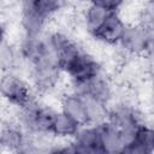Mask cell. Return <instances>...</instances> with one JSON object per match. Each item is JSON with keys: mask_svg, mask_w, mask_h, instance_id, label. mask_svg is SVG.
Segmentation results:
<instances>
[{"mask_svg": "<svg viewBox=\"0 0 154 154\" xmlns=\"http://www.w3.org/2000/svg\"><path fill=\"white\" fill-rule=\"evenodd\" d=\"M60 70L70 78L72 87L85 83L101 75L100 64L83 49H79L66 63H64Z\"/></svg>", "mask_w": 154, "mask_h": 154, "instance_id": "1", "label": "cell"}, {"mask_svg": "<svg viewBox=\"0 0 154 154\" xmlns=\"http://www.w3.org/2000/svg\"><path fill=\"white\" fill-rule=\"evenodd\" d=\"M0 96L19 108L32 101L31 85L17 75L6 72L0 77Z\"/></svg>", "mask_w": 154, "mask_h": 154, "instance_id": "2", "label": "cell"}, {"mask_svg": "<svg viewBox=\"0 0 154 154\" xmlns=\"http://www.w3.org/2000/svg\"><path fill=\"white\" fill-rule=\"evenodd\" d=\"M123 49L132 55H144L152 48V29L146 23L126 24L119 42Z\"/></svg>", "mask_w": 154, "mask_h": 154, "instance_id": "3", "label": "cell"}, {"mask_svg": "<svg viewBox=\"0 0 154 154\" xmlns=\"http://www.w3.org/2000/svg\"><path fill=\"white\" fill-rule=\"evenodd\" d=\"M61 73L63 72L57 65L53 55L35 63L31 69L32 87L41 93L51 91L58 87Z\"/></svg>", "mask_w": 154, "mask_h": 154, "instance_id": "4", "label": "cell"}, {"mask_svg": "<svg viewBox=\"0 0 154 154\" xmlns=\"http://www.w3.org/2000/svg\"><path fill=\"white\" fill-rule=\"evenodd\" d=\"M23 125L36 134H51V125L55 111L51 107L40 106L34 100L26 106L20 108Z\"/></svg>", "mask_w": 154, "mask_h": 154, "instance_id": "5", "label": "cell"}, {"mask_svg": "<svg viewBox=\"0 0 154 154\" xmlns=\"http://www.w3.org/2000/svg\"><path fill=\"white\" fill-rule=\"evenodd\" d=\"M106 119L120 131L125 140V147L132 138L137 126L142 123L136 109L128 105H118L116 107L109 108Z\"/></svg>", "mask_w": 154, "mask_h": 154, "instance_id": "6", "label": "cell"}, {"mask_svg": "<svg viewBox=\"0 0 154 154\" xmlns=\"http://www.w3.org/2000/svg\"><path fill=\"white\" fill-rule=\"evenodd\" d=\"M125 28L126 23L122 18L120 13L109 12L106 16V18L100 23V25L90 34V36L103 45L116 46L119 45L125 31Z\"/></svg>", "mask_w": 154, "mask_h": 154, "instance_id": "7", "label": "cell"}, {"mask_svg": "<svg viewBox=\"0 0 154 154\" xmlns=\"http://www.w3.org/2000/svg\"><path fill=\"white\" fill-rule=\"evenodd\" d=\"M71 150L78 153H103L96 124L82 125L71 138Z\"/></svg>", "mask_w": 154, "mask_h": 154, "instance_id": "8", "label": "cell"}, {"mask_svg": "<svg viewBox=\"0 0 154 154\" xmlns=\"http://www.w3.org/2000/svg\"><path fill=\"white\" fill-rule=\"evenodd\" d=\"M72 90L79 93L84 96H88L90 99H94L105 105H108V102L112 97V87H111L109 82L102 76V73L85 83L75 85Z\"/></svg>", "mask_w": 154, "mask_h": 154, "instance_id": "9", "label": "cell"}, {"mask_svg": "<svg viewBox=\"0 0 154 154\" xmlns=\"http://www.w3.org/2000/svg\"><path fill=\"white\" fill-rule=\"evenodd\" d=\"M60 111H63L69 117L75 119L79 125H88L87 100L82 94L75 90H71L70 93L65 94L61 97Z\"/></svg>", "mask_w": 154, "mask_h": 154, "instance_id": "10", "label": "cell"}, {"mask_svg": "<svg viewBox=\"0 0 154 154\" xmlns=\"http://www.w3.org/2000/svg\"><path fill=\"white\" fill-rule=\"evenodd\" d=\"M20 53L24 59H26L31 65L38 63L48 57H52L47 38H42L41 35L37 36H26L22 42Z\"/></svg>", "mask_w": 154, "mask_h": 154, "instance_id": "11", "label": "cell"}, {"mask_svg": "<svg viewBox=\"0 0 154 154\" xmlns=\"http://www.w3.org/2000/svg\"><path fill=\"white\" fill-rule=\"evenodd\" d=\"M96 125L99 128L103 153H123L125 148V140L120 131L107 119Z\"/></svg>", "mask_w": 154, "mask_h": 154, "instance_id": "12", "label": "cell"}, {"mask_svg": "<svg viewBox=\"0 0 154 154\" xmlns=\"http://www.w3.org/2000/svg\"><path fill=\"white\" fill-rule=\"evenodd\" d=\"M154 150V134L149 125L141 123L123 153L144 154Z\"/></svg>", "mask_w": 154, "mask_h": 154, "instance_id": "13", "label": "cell"}, {"mask_svg": "<svg viewBox=\"0 0 154 154\" xmlns=\"http://www.w3.org/2000/svg\"><path fill=\"white\" fill-rule=\"evenodd\" d=\"M66 0H23V6L32 11L37 17L48 22L65 6Z\"/></svg>", "mask_w": 154, "mask_h": 154, "instance_id": "14", "label": "cell"}, {"mask_svg": "<svg viewBox=\"0 0 154 154\" xmlns=\"http://www.w3.org/2000/svg\"><path fill=\"white\" fill-rule=\"evenodd\" d=\"M82 125H79L75 119L69 117L63 111H55L52 125H51V134L59 138H72L78 129Z\"/></svg>", "mask_w": 154, "mask_h": 154, "instance_id": "15", "label": "cell"}, {"mask_svg": "<svg viewBox=\"0 0 154 154\" xmlns=\"http://www.w3.org/2000/svg\"><path fill=\"white\" fill-rule=\"evenodd\" d=\"M109 12L111 11L103 10L96 5H93V4L88 5V7L85 8L83 13V22H84V26L87 31L89 32V35L100 25V23L106 18V16Z\"/></svg>", "mask_w": 154, "mask_h": 154, "instance_id": "16", "label": "cell"}, {"mask_svg": "<svg viewBox=\"0 0 154 154\" xmlns=\"http://www.w3.org/2000/svg\"><path fill=\"white\" fill-rule=\"evenodd\" d=\"M24 144V136L17 128H6L0 135V146L7 149H19Z\"/></svg>", "mask_w": 154, "mask_h": 154, "instance_id": "17", "label": "cell"}, {"mask_svg": "<svg viewBox=\"0 0 154 154\" xmlns=\"http://www.w3.org/2000/svg\"><path fill=\"white\" fill-rule=\"evenodd\" d=\"M14 60H16L14 53L11 49V47L2 43L0 46V70H2V71L10 70L13 66Z\"/></svg>", "mask_w": 154, "mask_h": 154, "instance_id": "18", "label": "cell"}, {"mask_svg": "<svg viewBox=\"0 0 154 154\" xmlns=\"http://www.w3.org/2000/svg\"><path fill=\"white\" fill-rule=\"evenodd\" d=\"M88 2L111 12H119L125 0H88Z\"/></svg>", "mask_w": 154, "mask_h": 154, "instance_id": "19", "label": "cell"}, {"mask_svg": "<svg viewBox=\"0 0 154 154\" xmlns=\"http://www.w3.org/2000/svg\"><path fill=\"white\" fill-rule=\"evenodd\" d=\"M5 35H6V31H5V28L4 25L0 23V46L5 42Z\"/></svg>", "mask_w": 154, "mask_h": 154, "instance_id": "20", "label": "cell"}, {"mask_svg": "<svg viewBox=\"0 0 154 154\" xmlns=\"http://www.w3.org/2000/svg\"><path fill=\"white\" fill-rule=\"evenodd\" d=\"M77 1H88V0H77Z\"/></svg>", "mask_w": 154, "mask_h": 154, "instance_id": "21", "label": "cell"}]
</instances>
